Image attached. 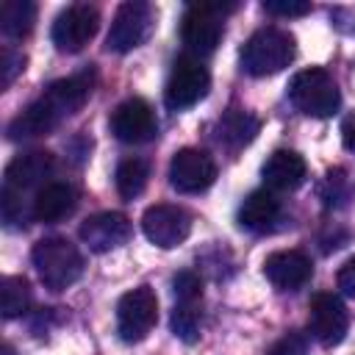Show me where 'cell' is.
<instances>
[{
  "label": "cell",
  "mask_w": 355,
  "mask_h": 355,
  "mask_svg": "<svg viewBox=\"0 0 355 355\" xmlns=\"http://www.w3.org/2000/svg\"><path fill=\"white\" fill-rule=\"evenodd\" d=\"M172 291H175L178 302H200L202 300V280L197 272L183 269L172 277Z\"/></svg>",
  "instance_id": "obj_25"
},
{
  "label": "cell",
  "mask_w": 355,
  "mask_h": 355,
  "mask_svg": "<svg viewBox=\"0 0 355 355\" xmlns=\"http://www.w3.org/2000/svg\"><path fill=\"white\" fill-rule=\"evenodd\" d=\"M305 158L294 150H275L261 166V178L272 191H294L305 183Z\"/></svg>",
  "instance_id": "obj_17"
},
{
  "label": "cell",
  "mask_w": 355,
  "mask_h": 355,
  "mask_svg": "<svg viewBox=\"0 0 355 355\" xmlns=\"http://www.w3.org/2000/svg\"><path fill=\"white\" fill-rule=\"evenodd\" d=\"M341 139H344V147L349 153H355V114L341 125Z\"/></svg>",
  "instance_id": "obj_31"
},
{
  "label": "cell",
  "mask_w": 355,
  "mask_h": 355,
  "mask_svg": "<svg viewBox=\"0 0 355 355\" xmlns=\"http://www.w3.org/2000/svg\"><path fill=\"white\" fill-rule=\"evenodd\" d=\"M141 230H144V236H147L150 244H155L161 250H172V247L183 244L189 239V233H191V216L180 205L158 202V205H150L144 211Z\"/></svg>",
  "instance_id": "obj_9"
},
{
  "label": "cell",
  "mask_w": 355,
  "mask_h": 355,
  "mask_svg": "<svg viewBox=\"0 0 355 355\" xmlns=\"http://www.w3.org/2000/svg\"><path fill=\"white\" fill-rule=\"evenodd\" d=\"M111 133L125 144H144V141L155 139L158 119H155L153 105L141 97H130V100L119 103L111 114Z\"/></svg>",
  "instance_id": "obj_12"
},
{
  "label": "cell",
  "mask_w": 355,
  "mask_h": 355,
  "mask_svg": "<svg viewBox=\"0 0 355 355\" xmlns=\"http://www.w3.org/2000/svg\"><path fill=\"white\" fill-rule=\"evenodd\" d=\"M280 214H283L280 200L272 191L258 189V191H250L244 197V202L239 205V216L236 219L250 233H269V230H275Z\"/></svg>",
  "instance_id": "obj_18"
},
{
  "label": "cell",
  "mask_w": 355,
  "mask_h": 355,
  "mask_svg": "<svg viewBox=\"0 0 355 355\" xmlns=\"http://www.w3.org/2000/svg\"><path fill=\"white\" fill-rule=\"evenodd\" d=\"M53 172V155L47 150H31V153H19L8 161L6 166V178H3V189L14 191L19 197H25L31 189H39L44 183V178Z\"/></svg>",
  "instance_id": "obj_15"
},
{
  "label": "cell",
  "mask_w": 355,
  "mask_h": 355,
  "mask_svg": "<svg viewBox=\"0 0 355 355\" xmlns=\"http://www.w3.org/2000/svg\"><path fill=\"white\" fill-rule=\"evenodd\" d=\"M261 130V122L255 114L241 111V108H230L227 114H222V119L216 122V139L222 147H227L230 153L247 147Z\"/></svg>",
  "instance_id": "obj_20"
},
{
  "label": "cell",
  "mask_w": 355,
  "mask_h": 355,
  "mask_svg": "<svg viewBox=\"0 0 355 355\" xmlns=\"http://www.w3.org/2000/svg\"><path fill=\"white\" fill-rule=\"evenodd\" d=\"M266 355H308V338L302 333H286L266 349Z\"/></svg>",
  "instance_id": "obj_27"
},
{
  "label": "cell",
  "mask_w": 355,
  "mask_h": 355,
  "mask_svg": "<svg viewBox=\"0 0 355 355\" xmlns=\"http://www.w3.org/2000/svg\"><path fill=\"white\" fill-rule=\"evenodd\" d=\"M216 180V164L205 150L183 147L169 161V183L180 194H200Z\"/></svg>",
  "instance_id": "obj_10"
},
{
  "label": "cell",
  "mask_w": 355,
  "mask_h": 355,
  "mask_svg": "<svg viewBox=\"0 0 355 355\" xmlns=\"http://www.w3.org/2000/svg\"><path fill=\"white\" fill-rule=\"evenodd\" d=\"M294 36L283 28H258L241 47V69L252 78L283 72L294 61Z\"/></svg>",
  "instance_id": "obj_1"
},
{
  "label": "cell",
  "mask_w": 355,
  "mask_h": 355,
  "mask_svg": "<svg viewBox=\"0 0 355 355\" xmlns=\"http://www.w3.org/2000/svg\"><path fill=\"white\" fill-rule=\"evenodd\" d=\"M92 86H94V72L86 69L80 75H69V78H61V80L50 83L47 92L42 94V103L53 111V116L58 122H64L67 116H72L75 111L83 108V103L92 94Z\"/></svg>",
  "instance_id": "obj_14"
},
{
  "label": "cell",
  "mask_w": 355,
  "mask_h": 355,
  "mask_svg": "<svg viewBox=\"0 0 355 355\" xmlns=\"http://www.w3.org/2000/svg\"><path fill=\"white\" fill-rule=\"evenodd\" d=\"M236 6L227 3H191L183 11L180 19V39L189 50V55L200 58V55H211L216 50V44L222 42L225 33V14L233 11Z\"/></svg>",
  "instance_id": "obj_3"
},
{
  "label": "cell",
  "mask_w": 355,
  "mask_h": 355,
  "mask_svg": "<svg viewBox=\"0 0 355 355\" xmlns=\"http://www.w3.org/2000/svg\"><path fill=\"white\" fill-rule=\"evenodd\" d=\"M347 327H349V316H347L344 302L330 291L313 294L308 305V333L322 347H336L344 341Z\"/></svg>",
  "instance_id": "obj_11"
},
{
  "label": "cell",
  "mask_w": 355,
  "mask_h": 355,
  "mask_svg": "<svg viewBox=\"0 0 355 355\" xmlns=\"http://www.w3.org/2000/svg\"><path fill=\"white\" fill-rule=\"evenodd\" d=\"M330 19H333V25H336L341 33H355V8H349V6L333 8V11H330Z\"/></svg>",
  "instance_id": "obj_30"
},
{
  "label": "cell",
  "mask_w": 355,
  "mask_h": 355,
  "mask_svg": "<svg viewBox=\"0 0 355 355\" xmlns=\"http://www.w3.org/2000/svg\"><path fill=\"white\" fill-rule=\"evenodd\" d=\"M3 355H14V349H11V344H3Z\"/></svg>",
  "instance_id": "obj_32"
},
{
  "label": "cell",
  "mask_w": 355,
  "mask_h": 355,
  "mask_svg": "<svg viewBox=\"0 0 355 355\" xmlns=\"http://www.w3.org/2000/svg\"><path fill=\"white\" fill-rule=\"evenodd\" d=\"M36 25L33 0H6L0 6V31L8 39H25Z\"/></svg>",
  "instance_id": "obj_21"
},
{
  "label": "cell",
  "mask_w": 355,
  "mask_h": 355,
  "mask_svg": "<svg viewBox=\"0 0 355 355\" xmlns=\"http://www.w3.org/2000/svg\"><path fill=\"white\" fill-rule=\"evenodd\" d=\"M33 266L39 272V280L50 291H64L69 288L80 275H83V255L78 247L61 236H47L33 244Z\"/></svg>",
  "instance_id": "obj_2"
},
{
  "label": "cell",
  "mask_w": 355,
  "mask_h": 355,
  "mask_svg": "<svg viewBox=\"0 0 355 355\" xmlns=\"http://www.w3.org/2000/svg\"><path fill=\"white\" fill-rule=\"evenodd\" d=\"M75 205H78V191L69 183H47V186H42L36 191L31 216L36 222L53 225V222L67 219L75 211Z\"/></svg>",
  "instance_id": "obj_19"
},
{
  "label": "cell",
  "mask_w": 355,
  "mask_h": 355,
  "mask_svg": "<svg viewBox=\"0 0 355 355\" xmlns=\"http://www.w3.org/2000/svg\"><path fill=\"white\" fill-rule=\"evenodd\" d=\"M97 28H100V11L89 3H75V6H67L53 19L50 36L61 53H78L94 39Z\"/></svg>",
  "instance_id": "obj_8"
},
{
  "label": "cell",
  "mask_w": 355,
  "mask_h": 355,
  "mask_svg": "<svg viewBox=\"0 0 355 355\" xmlns=\"http://www.w3.org/2000/svg\"><path fill=\"white\" fill-rule=\"evenodd\" d=\"M263 11L275 17H305L311 14V3L305 0H263Z\"/></svg>",
  "instance_id": "obj_28"
},
{
  "label": "cell",
  "mask_w": 355,
  "mask_h": 355,
  "mask_svg": "<svg viewBox=\"0 0 355 355\" xmlns=\"http://www.w3.org/2000/svg\"><path fill=\"white\" fill-rule=\"evenodd\" d=\"M147 178H150L147 161H141V158H125L116 166V175H114V183H116L119 197L122 200H136L147 189Z\"/></svg>",
  "instance_id": "obj_22"
},
{
  "label": "cell",
  "mask_w": 355,
  "mask_h": 355,
  "mask_svg": "<svg viewBox=\"0 0 355 355\" xmlns=\"http://www.w3.org/2000/svg\"><path fill=\"white\" fill-rule=\"evenodd\" d=\"M155 25V11L150 3L141 0H128L116 8L108 36H105V47L114 53H130L136 47H141Z\"/></svg>",
  "instance_id": "obj_6"
},
{
  "label": "cell",
  "mask_w": 355,
  "mask_h": 355,
  "mask_svg": "<svg viewBox=\"0 0 355 355\" xmlns=\"http://www.w3.org/2000/svg\"><path fill=\"white\" fill-rule=\"evenodd\" d=\"M313 275V263L300 250H277L263 261V277L280 291L302 288Z\"/></svg>",
  "instance_id": "obj_16"
},
{
  "label": "cell",
  "mask_w": 355,
  "mask_h": 355,
  "mask_svg": "<svg viewBox=\"0 0 355 355\" xmlns=\"http://www.w3.org/2000/svg\"><path fill=\"white\" fill-rule=\"evenodd\" d=\"M25 61L28 58L14 47H3L0 50V89H8L17 80V75L25 69Z\"/></svg>",
  "instance_id": "obj_26"
},
{
  "label": "cell",
  "mask_w": 355,
  "mask_h": 355,
  "mask_svg": "<svg viewBox=\"0 0 355 355\" xmlns=\"http://www.w3.org/2000/svg\"><path fill=\"white\" fill-rule=\"evenodd\" d=\"M130 233H133V225H130V219H128L125 214H119V211L94 214V216H89V219L80 225V230H78L80 241H83L92 252H111V250L122 247V244L130 239Z\"/></svg>",
  "instance_id": "obj_13"
},
{
  "label": "cell",
  "mask_w": 355,
  "mask_h": 355,
  "mask_svg": "<svg viewBox=\"0 0 355 355\" xmlns=\"http://www.w3.org/2000/svg\"><path fill=\"white\" fill-rule=\"evenodd\" d=\"M208 89H211L208 67L200 58L186 53L172 64V72H169V80L164 89V103L172 111H183V108L197 105L208 94Z\"/></svg>",
  "instance_id": "obj_5"
},
{
  "label": "cell",
  "mask_w": 355,
  "mask_h": 355,
  "mask_svg": "<svg viewBox=\"0 0 355 355\" xmlns=\"http://www.w3.org/2000/svg\"><path fill=\"white\" fill-rule=\"evenodd\" d=\"M158 322V297L150 286H139L116 302V333L125 344H136L150 336Z\"/></svg>",
  "instance_id": "obj_7"
},
{
  "label": "cell",
  "mask_w": 355,
  "mask_h": 355,
  "mask_svg": "<svg viewBox=\"0 0 355 355\" xmlns=\"http://www.w3.org/2000/svg\"><path fill=\"white\" fill-rule=\"evenodd\" d=\"M336 283H338V288H341L347 297H355V255L341 263V269H338V275H336Z\"/></svg>",
  "instance_id": "obj_29"
},
{
  "label": "cell",
  "mask_w": 355,
  "mask_h": 355,
  "mask_svg": "<svg viewBox=\"0 0 355 355\" xmlns=\"http://www.w3.org/2000/svg\"><path fill=\"white\" fill-rule=\"evenodd\" d=\"M31 305V286L19 275H8L0 283V311L6 319H17Z\"/></svg>",
  "instance_id": "obj_23"
},
{
  "label": "cell",
  "mask_w": 355,
  "mask_h": 355,
  "mask_svg": "<svg viewBox=\"0 0 355 355\" xmlns=\"http://www.w3.org/2000/svg\"><path fill=\"white\" fill-rule=\"evenodd\" d=\"M288 100L294 103L297 111H302L305 116H316V119L333 116L341 105V94H338L336 80L330 78V72H324L319 67L302 69L291 78Z\"/></svg>",
  "instance_id": "obj_4"
},
{
  "label": "cell",
  "mask_w": 355,
  "mask_h": 355,
  "mask_svg": "<svg viewBox=\"0 0 355 355\" xmlns=\"http://www.w3.org/2000/svg\"><path fill=\"white\" fill-rule=\"evenodd\" d=\"M169 324H172V333L183 344H194L200 338V311H197V302H178L172 308Z\"/></svg>",
  "instance_id": "obj_24"
}]
</instances>
